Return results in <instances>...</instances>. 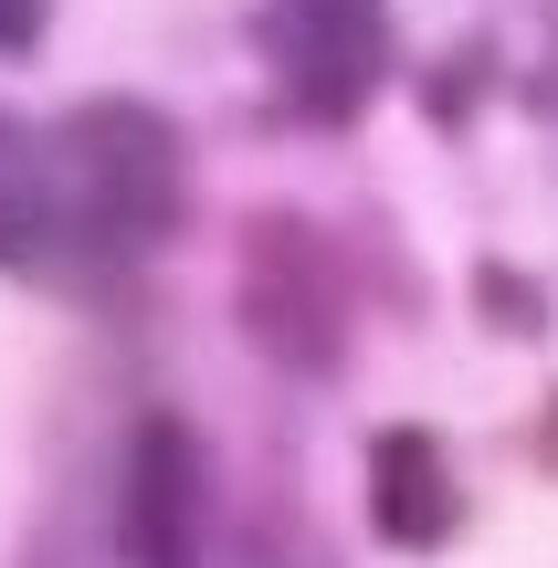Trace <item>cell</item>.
<instances>
[{
    "instance_id": "obj_1",
    "label": "cell",
    "mask_w": 558,
    "mask_h": 568,
    "mask_svg": "<svg viewBox=\"0 0 558 568\" xmlns=\"http://www.w3.org/2000/svg\"><path fill=\"white\" fill-rule=\"evenodd\" d=\"M63 138V232H74V284H116L180 232L190 211V159L180 126L148 95H84L74 116H53Z\"/></svg>"
},
{
    "instance_id": "obj_2",
    "label": "cell",
    "mask_w": 558,
    "mask_h": 568,
    "mask_svg": "<svg viewBox=\"0 0 558 568\" xmlns=\"http://www.w3.org/2000/svg\"><path fill=\"white\" fill-rule=\"evenodd\" d=\"M232 305H243V337L264 347L285 379H337V368H348L358 284L337 264V232H316L306 211H253L243 222Z\"/></svg>"
},
{
    "instance_id": "obj_3",
    "label": "cell",
    "mask_w": 558,
    "mask_h": 568,
    "mask_svg": "<svg viewBox=\"0 0 558 568\" xmlns=\"http://www.w3.org/2000/svg\"><path fill=\"white\" fill-rule=\"evenodd\" d=\"M253 42L295 126H358L390 84V0H253Z\"/></svg>"
},
{
    "instance_id": "obj_4",
    "label": "cell",
    "mask_w": 558,
    "mask_h": 568,
    "mask_svg": "<svg viewBox=\"0 0 558 568\" xmlns=\"http://www.w3.org/2000/svg\"><path fill=\"white\" fill-rule=\"evenodd\" d=\"M201 548H211V453L180 410H148L126 432V474H116V558L201 568Z\"/></svg>"
},
{
    "instance_id": "obj_5",
    "label": "cell",
    "mask_w": 558,
    "mask_h": 568,
    "mask_svg": "<svg viewBox=\"0 0 558 568\" xmlns=\"http://www.w3.org/2000/svg\"><path fill=\"white\" fill-rule=\"evenodd\" d=\"M369 527H379V548H400V558H433L443 537L464 527L454 453H443L422 422H390V432H369Z\"/></svg>"
},
{
    "instance_id": "obj_6",
    "label": "cell",
    "mask_w": 558,
    "mask_h": 568,
    "mask_svg": "<svg viewBox=\"0 0 558 568\" xmlns=\"http://www.w3.org/2000/svg\"><path fill=\"white\" fill-rule=\"evenodd\" d=\"M74 232H63V138L0 105V274H63Z\"/></svg>"
},
{
    "instance_id": "obj_7",
    "label": "cell",
    "mask_w": 558,
    "mask_h": 568,
    "mask_svg": "<svg viewBox=\"0 0 558 568\" xmlns=\"http://www.w3.org/2000/svg\"><path fill=\"white\" fill-rule=\"evenodd\" d=\"M485 305H496V326H506V337H548V295H538L527 274L485 264Z\"/></svg>"
},
{
    "instance_id": "obj_8",
    "label": "cell",
    "mask_w": 558,
    "mask_h": 568,
    "mask_svg": "<svg viewBox=\"0 0 558 568\" xmlns=\"http://www.w3.org/2000/svg\"><path fill=\"white\" fill-rule=\"evenodd\" d=\"M527 105H538V126L558 138V0H548V42H538V74H527Z\"/></svg>"
},
{
    "instance_id": "obj_9",
    "label": "cell",
    "mask_w": 558,
    "mask_h": 568,
    "mask_svg": "<svg viewBox=\"0 0 558 568\" xmlns=\"http://www.w3.org/2000/svg\"><path fill=\"white\" fill-rule=\"evenodd\" d=\"M42 21H53V0H0V53H32Z\"/></svg>"
}]
</instances>
